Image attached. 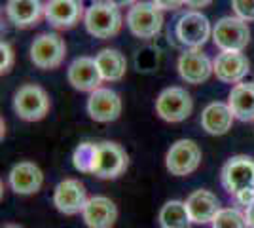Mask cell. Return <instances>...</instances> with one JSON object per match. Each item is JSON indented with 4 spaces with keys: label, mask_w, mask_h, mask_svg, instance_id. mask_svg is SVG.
Listing matches in <instances>:
<instances>
[{
    "label": "cell",
    "mask_w": 254,
    "mask_h": 228,
    "mask_svg": "<svg viewBox=\"0 0 254 228\" xmlns=\"http://www.w3.org/2000/svg\"><path fill=\"white\" fill-rule=\"evenodd\" d=\"M84 25L91 36L99 40H108L122 31V10L112 0H97L85 10Z\"/></svg>",
    "instance_id": "6da1fadb"
},
{
    "label": "cell",
    "mask_w": 254,
    "mask_h": 228,
    "mask_svg": "<svg viewBox=\"0 0 254 228\" xmlns=\"http://www.w3.org/2000/svg\"><path fill=\"white\" fill-rule=\"evenodd\" d=\"M126 23L131 34L137 38H156L163 29V11L154 2H135L126 15Z\"/></svg>",
    "instance_id": "7a4b0ae2"
},
{
    "label": "cell",
    "mask_w": 254,
    "mask_h": 228,
    "mask_svg": "<svg viewBox=\"0 0 254 228\" xmlns=\"http://www.w3.org/2000/svg\"><path fill=\"white\" fill-rule=\"evenodd\" d=\"M212 42L220 52H243L251 42V29L241 17H222L212 27Z\"/></svg>",
    "instance_id": "3957f363"
},
{
    "label": "cell",
    "mask_w": 254,
    "mask_h": 228,
    "mask_svg": "<svg viewBox=\"0 0 254 228\" xmlns=\"http://www.w3.org/2000/svg\"><path fill=\"white\" fill-rule=\"evenodd\" d=\"M50 97L38 84H25L13 93V110L25 122H38L50 112Z\"/></svg>",
    "instance_id": "277c9868"
},
{
    "label": "cell",
    "mask_w": 254,
    "mask_h": 228,
    "mask_svg": "<svg viewBox=\"0 0 254 228\" xmlns=\"http://www.w3.org/2000/svg\"><path fill=\"white\" fill-rule=\"evenodd\" d=\"M224 190L237 196L245 190H254V160L249 156H232L220 171Z\"/></svg>",
    "instance_id": "5b68a950"
},
{
    "label": "cell",
    "mask_w": 254,
    "mask_h": 228,
    "mask_svg": "<svg viewBox=\"0 0 254 228\" xmlns=\"http://www.w3.org/2000/svg\"><path fill=\"white\" fill-rule=\"evenodd\" d=\"M29 55H31L34 67H38L42 71L57 69L64 61L66 44L57 33H42L32 40Z\"/></svg>",
    "instance_id": "8992f818"
},
{
    "label": "cell",
    "mask_w": 254,
    "mask_h": 228,
    "mask_svg": "<svg viewBox=\"0 0 254 228\" xmlns=\"http://www.w3.org/2000/svg\"><path fill=\"white\" fill-rule=\"evenodd\" d=\"M193 110L191 95L180 86L165 87L156 99V112L161 120L179 124L188 118Z\"/></svg>",
    "instance_id": "52a82bcc"
},
{
    "label": "cell",
    "mask_w": 254,
    "mask_h": 228,
    "mask_svg": "<svg viewBox=\"0 0 254 228\" xmlns=\"http://www.w3.org/2000/svg\"><path fill=\"white\" fill-rule=\"evenodd\" d=\"M201 163V149L191 139H179L171 145L165 154V167L171 175L186 177L191 175Z\"/></svg>",
    "instance_id": "ba28073f"
},
{
    "label": "cell",
    "mask_w": 254,
    "mask_h": 228,
    "mask_svg": "<svg viewBox=\"0 0 254 228\" xmlns=\"http://www.w3.org/2000/svg\"><path fill=\"white\" fill-rule=\"evenodd\" d=\"M129 167V154L118 143H97V158L93 175L99 179H118Z\"/></svg>",
    "instance_id": "9c48e42d"
},
{
    "label": "cell",
    "mask_w": 254,
    "mask_h": 228,
    "mask_svg": "<svg viewBox=\"0 0 254 228\" xmlns=\"http://www.w3.org/2000/svg\"><path fill=\"white\" fill-rule=\"evenodd\" d=\"M175 33L180 44L188 48H201L212 36V27L207 15H203L199 10H190L184 15H180Z\"/></svg>",
    "instance_id": "30bf717a"
},
{
    "label": "cell",
    "mask_w": 254,
    "mask_h": 228,
    "mask_svg": "<svg viewBox=\"0 0 254 228\" xmlns=\"http://www.w3.org/2000/svg\"><path fill=\"white\" fill-rule=\"evenodd\" d=\"M180 78L186 84H203L214 75V65L212 59L203 52L201 48H188L184 54L179 57L177 63Z\"/></svg>",
    "instance_id": "8fae6325"
},
{
    "label": "cell",
    "mask_w": 254,
    "mask_h": 228,
    "mask_svg": "<svg viewBox=\"0 0 254 228\" xmlns=\"http://www.w3.org/2000/svg\"><path fill=\"white\" fill-rule=\"evenodd\" d=\"M87 200V190L78 179H63L53 190V206L63 215L82 213Z\"/></svg>",
    "instance_id": "7c38bea8"
},
{
    "label": "cell",
    "mask_w": 254,
    "mask_h": 228,
    "mask_svg": "<svg viewBox=\"0 0 254 228\" xmlns=\"http://www.w3.org/2000/svg\"><path fill=\"white\" fill-rule=\"evenodd\" d=\"M82 0H46L44 17L55 29H72L84 19Z\"/></svg>",
    "instance_id": "4fadbf2b"
},
{
    "label": "cell",
    "mask_w": 254,
    "mask_h": 228,
    "mask_svg": "<svg viewBox=\"0 0 254 228\" xmlns=\"http://www.w3.org/2000/svg\"><path fill=\"white\" fill-rule=\"evenodd\" d=\"M122 107V97L110 87H97L87 99V114L91 116V120L101 124H108L120 118Z\"/></svg>",
    "instance_id": "5bb4252c"
},
{
    "label": "cell",
    "mask_w": 254,
    "mask_h": 228,
    "mask_svg": "<svg viewBox=\"0 0 254 228\" xmlns=\"http://www.w3.org/2000/svg\"><path fill=\"white\" fill-rule=\"evenodd\" d=\"M66 80H68V84L74 89L89 91V93L95 91L97 87H101V82H105L101 71H99L95 57H87V55L76 57L74 61L68 65V69H66Z\"/></svg>",
    "instance_id": "9a60e30c"
},
{
    "label": "cell",
    "mask_w": 254,
    "mask_h": 228,
    "mask_svg": "<svg viewBox=\"0 0 254 228\" xmlns=\"http://www.w3.org/2000/svg\"><path fill=\"white\" fill-rule=\"evenodd\" d=\"M214 76L224 84H239L251 71V61L243 52H220L212 59Z\"/></svg>",
    "instance_id": "2e32d148"
},
{
    "label": "cell",
    "mask_w": 254,
    "mask_h": 228,
    "mask_svg": "<svg viewBox=\"0 0 254 228\" xmlns=\"http://www.w3.org/2000/svg\"><path fill=\"white\" fill-rule=\"evenodd\" d=\"M87 228H112L118 221L116 204L106 196H91L82 211Z\"/></svg>",
    "instance_id": "e0dca14e"
},
{
    "label": "cell",
    "mask_w": 254,
    "mask_h": 228,
    "mask_svg": "<svg viewBox=\"0 0 254 228\" xmlns=\"http://www.w3.org/2000/svg\"><path fill=\"white\" fill-rule=\"evenodd\" d=\"M44 185L42 169L34 162H19L11 167L10 186L15 194L31 196L36 194Z\"/></svg>",
    "instance_id": "ac0fdd59"
},
{
    "label": "cell",
    "mask_w": 254,
    "mask_h": 228,
    "mask_svg": "<svg viewBox=\"0 0 254 228\" xmlns=\"http://www.w3.org/2000/svg\"><path fill=\"white\" fill-rule=\"evenodd\" d=\"M186 207H188V213H190L193 225L212 223V219L216 217V213L222 209L220 207V200L216 198V194L211 192V190H205V188L193 190L186 198Z\"/></svg>",
    "instance_id": "d6986e66"
},
{
    "label": "cell",
    "mask_w": 254,
    "mask_h": 228,
    "mask_svg": "<svg viewBox=\"0 0 254 228\" xmlns=\"http://www.w3.org/2000/svg\"><path fill=\"white\" fill-rule=\"evenodd\" d=\"M6 15L17 29H29L38 25V21L44 17V2L42 0H8Z\"/></svg>",
    "instance_id": "ffe728a7"
},
{
    "label": "cell",
    "mask_w": 254,
    "mask_h": 228,
    "mask_svg": "<svg viewBox=\"0 0 254 228\" xmlns=\"http://www.w3.org/2000/svg\"><path fill=\"white\" fill-rule=\"evenodd\" d=\"M233 116L232 109L228 103H220L214 101L209 103L201 112V128L209 135H226L228 131L232 130L233 126Z\"/></svg>",
    "instance_id": "44dd1931"
},
{
    "label": "cell",
    "mask_w": 254,
    "mask_h": 228,
    "mask_svg": "<svg viewBox=\"0 0 254 228\" xmlns=\"http://www.w3.org/2000/svg\"><path fill=\"white\" fill-rule=\"evenodd\" d=\"M228 105L233 116L241 122L254 120V82H239L228 95Z\"/></svg>",
    "instance_id": "7402d4cb"
},
{
    "label": "cell",
    "mask_w": 254,
    "mask_h": 228,
    "mask_svg": "<svg viewBox=\"0 0 254 228\" xmlns=\"http://www.w3.org/2000/svg\"><path fill=\"white\" fill-rule=\"evenodd\" d=\"M99 71L105 82H120L127 73V59L120 50L105 48L95 55Z\"/></svg>",
    "instance_id": "603a6c76"
},
{
    "label": "cell",
    "mask_w": 254,
    "mask_h": 228,
    "mask_svg": "<svg viewBox=\"0 0 254 228\" xmlns=\"http://www.w3.org/2000/svg\"><path fill=\"white\" fill-rule=\"evenodd\" d=\"M159 225L161 228H190L191 217L188 213L186 202L171 200L159 209Z\"/></svg>",
    "instance_id": "cb8c5ba5"
},
{
    "label": "cell",
    "mask_w": 254,
    "mask_h": 228,
    "mask_svg": "<svg viewBox=\"0 0 254 228\" xmlns=\"http://www.w3.org/2000/svg\"><path fill=\"white\" fill-rule=\"evenodd\" d=\"M95 158H97V143L84 141L80 143L72 152V163L78 171L82 173H91L93 175V167H95Z\"/></svg>",
    "instance_id": "d4e9b609"
},
{
    "label": "cell",
    "mask_w": 254,
    "mask_h": 228,
    "mask_svg": "<svg viewBox=\"0 0 254 228\" xmlns=\"http://www.w3.org/2000/svg\"><path fill=\"white\" fill-rule=\"evenodd\" d=\"M211 225L212 228H249L245 213L237 207H222Z\"/></svg>",
    "instance_id": "484cf974"
},
{
    "label": "cell",
    "mask_w": 254,
    "mask_h": 228,
    "mask_svg": "<svg viewBox=\"0 0 254 228\" xmlns=\"http://www.w3.org/2000/svg\"><path fill=\"white\" fill-rule=\"evenodd\" d=\"M232 8L243 21H254V0H232Z\"/></svg>",
    "instance_id": "4316f807"
},
{
    "label": "cell",
    "mask_w": 254,
    "mask_h": 228,
    "mask_svg": "<svg viewBox=\"0 0 254 228\" xmlns=\"http://www.w3.org/2000/svg\"><path fill=\"white\" fill-rule=\"evenodd\" d=\"M13 61H15V54H13L11 46L8 42H2L0 44V73L8 75L13 67Z\"/></svg>",
    "instance_id": "83f0119b"
},
{
    "label": "cell",
    "mask_w": 254,
    "mask_h": 228,
    "mask_svg": "<svg viewBox=\"0 0 254 228\" xmlns=\"http://www.w3.org/2000/svg\"><path fill=\"white\" fill-rule=\"evenodd\" d=\"M150 2H154L161 11L163 10H179V8L184 6V0H150Z\"/></svg>",
    "instance_id": "f1b7e54d"
},
{
    "label": "cell",
    "mask_w": 254,
    "mask_h": 228,
    "mask_svg": "<svg viewBox=\"0 0 254 228\" xmlns=\"http://www.w3.org/2000/svg\"><path fill=\"white\" fill-rule=\"evenodd\" d=\"M233 198H235V202H237L239 206L249 207L254 202V190H245V192H241V194H237V196H233Z\"/></svg>",
    "instance_id": "f546056e"
},
{
    "label": "cell",
    "mask_w": 254,
    "mask_h": 228,
    "mask_svg": "<svg viewBox=\"0 0 254 228\" xmlns=\"http://www.w3.org/2000/svg\"><path fill=\"white\" fill-rule=\"evenodd\" d=\"M184 4L191 10H201V8H207L209 4H212V0H184Z\"/></svg>",
    "instance_id": "4dcf8cb0"
},
{
    "label": "cell",
    "mask_w": 254,
    "mask_h": 228,
    "mask_svg": "<svg viewBox=\"0 0 254 228\" xmlns=\"http://www.w3.org/2000/svg\"><path fill=\"white\" fill-rule=\"evenodd\" d=\"M245 217H247V225H249V228H254V202L245 209Z\"/></svg>",
    "instance_id": "1f68e13d"
},
{
    "label": "cell",
    "mask_w": 254,
    "mask_h": 228,
    "mask_svg": "<svg viewBox=\"0 0 254 228\" xmlns=\"http://www.w3.org/2000/svg\"><path fill=\"white\" fill-rule=\"evenodd\" d=\"M112 2H116L118 6L122 8V6H133V4L137 2V0H112Z\"/></svg>",
    "instance_id": "d6a6232c"
},
{
    "label": "cell",
    "mask_w": 254,
    "mask_h": 228,
    "mask_svg": "<svg viewBox=\"0 0 254 228\" xmlns=\"http://www.w3.org/2000/svg\"><path fill=\"white\" fill-rule=\"evenodd\" d=\"M4 228H23V227H19V225H8V227H4Z\"/></svg>",
    "instance_id": "836d02e7"
}]
</instances>
